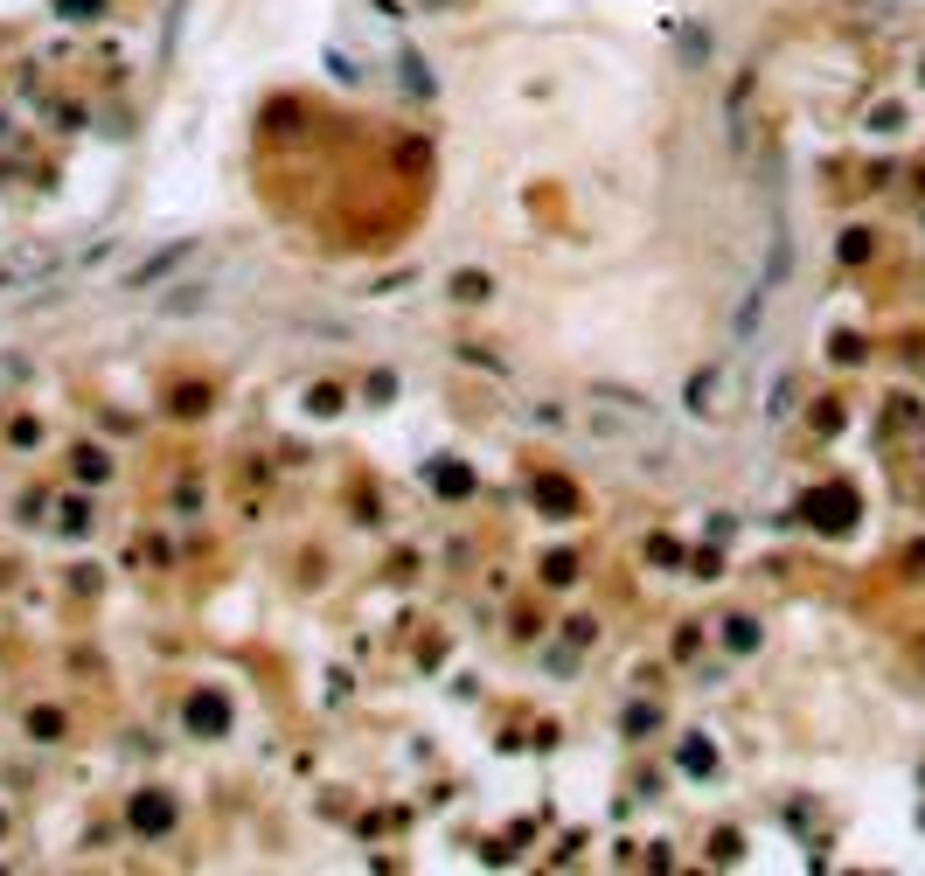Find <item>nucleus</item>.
<instances>
[{"label":"nucleus","mask_w":925,"mask_h":876,"mask_svg":"<svg viewBox=\"0 0 925 876\" xmlns=\"http://www.w3.org/2000/svg\"><path fill=\"white\" fill-rule=\"evenodd\" d=\"M689 397H696V411H703V418H717V411H724V397H731V369H724V376H696V390H689Z\"/></svg>","instance_id":"nucleus-1"}]
</instances>
